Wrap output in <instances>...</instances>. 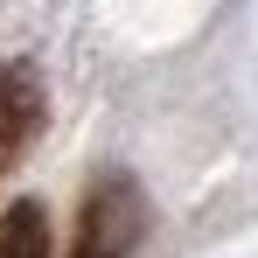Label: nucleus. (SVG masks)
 <instances>
[{"instance_id":"f257e3e1","label":"nucleus","mask_w":258,"mask_h":258,"mask_svg":"<svg viewBox=\"0 0 258 258\" xmlns=\"http://www.w3.org/2000/svg\"><path fill=\"white\" fill-rule=\"evenodd\" d=\"M147 237V196L133 174H98L84 188V210H77V230H70V258H133Z\"/></svg>"},{"instance_id":"f03ea898","label":"nucleus","mask_w":258,"mask_h":258,"mask_svg":"<svg viewBox=\"0 0 258 258\" xmlns=\"http://www.w3.org/2000/svg\"><path fill=\"white\" fill-rule=\"evenodd\" d=\"M42 70L35 63H7L0 70V181L21 168V154L35 147V133H42Z\"/></svg>"},{"instance_id":"7ed1b4c3","label":"nucleus","mask_w":258,"mask_h":258,"mask_svg":"<svg viewBox=\"0 0 258 258\" xmlns=\"http://www.w3.org/2000/svg\"><path fill=\"white\" fill-rule=\"evenodd\" d=\"M0 258H49V210L35 196H14L0 210Z\"/></svg>"}]
</instances>
